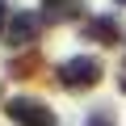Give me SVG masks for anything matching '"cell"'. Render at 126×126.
Masks as SVG:
<instances>
[{
  "label": "cell",
  "instance_id": "cell-2",
  "mask_svg": "<svg viewBox=\"0 0 126 126\" xmlns=\"http://www.w3.org/2000/svg\"><path fill=\"white\" fill-rule=\"evenodd\" d=\"M9 118L17 126H55V109H46L34 97H13L9 101Z\"/></svg>",
  "mask_w": 126,
  "mask_h": 126
},
{
  "label": "cell",
  "instance_id": "cell-8",
  "mask_svg": "<svg viewBox=\"0 0 126 126\" xmlns=\"http://www.w3.org/2000/svg\"><path fill=\"white\" fill-rule=\"evenodd\" d=\"M118 88L126 93V63H122V72H118Z\"/></svg>",
  "mask_w": 126,
  "mask_h": 126
},
{
  "label": "cell",
  "instance_id": "cell-7",
  "mask_svg": "<svg viewBox=\"0 0 126 126\" xmlns=\"http://www.w3.org/2000/svg\"><path fill=\"white\" fill-rule=\"evenodd\" d=\"M84 126H113V113L101 105V109H93V113H88V122H84Z\"/></svg>",
  "mask_w": 126,
  "mask_h": 126
},
{
  "label": "cell",
  "instance_id": "cell-9",
  "mask_svg": "<svg viewBox=\"0 0 126 126\" xmlns=\"http://www.w3.org/2000/svg\"><path fill=\"white\" fill-rule=\"evenodd\" d=\"M0 30H4V0H0Z\"/></svg>",
  "mask_w": 126,
  "mask_h": 126
},
{
  "label": "cell",
  "instance_id": "cell-10",
  "mask_svg": "<svg viewBox=\"0 0 126 126\" xmlns=\"http://www.w3.org/2000/svg\"><path fill=\"white\" fill-rule=\"evenodd\" d=\"M118 4H126V0H118Z\"/></svg>",
  "mask_w": 126,
  "mask_h": 126
},
{
  "label": "cell",
  "instance_id": "cell-5",
  "mask_svg": "<svg viewBox=\"0 0 126 126\" xmlns=\"http://www.w3.org/2000/svg\"><path fill=\"white\" fill-rule=\"evenodd\" d=\"M38 72H42V59L38 55H21V59L9 63V76H17V80H34Z\"/></svg>",
  "mask_w": 126,
  "mask_h": 126
},
{
  "label": "cell",
  "instance_id": "cell-1",
  "mask_svg": "<svg viewBox=\"0 0 126 126\" xmlns=\"http://www.w3.org/2000/svg\"><path fill=\"white\" fill-rule=\"evenodd\" d=\"M101 80V59H93V55H76V59H67V63H59V84L63 88H93Z\"/></svg>",
  "mask_w": 126,
  "mask_h": 126
},
{
  "label": "cell",
  "instance_id": "cell-3",
  "mask_svg": "<svg viewBox=\"0 0 126 126\" xmlns=\"http://www.w3.org/2000/svg\"><path fill=\"white\" fill-rule=\"evenodd\" d=\"M84 38L88 42H101V46H118L122 42V30L113 17H88L84 21Z\"/></svg>",
  "mask_w": 126,
  "mask_h": 126
},
{
  "label": "cell",
  "instance_id": "cell-6",
  "mask_svg": "<svg viewBox=\"0 0 126 126\" xmlns=\"http://www.w3.org/2000/svg\"><path fill=\"white\" fill-rule=\"evenodd\" d=\"M80 13V0H46V17L50 21H72Z\"/></svg>",
  "mask_w": 126,
  "mask_h": 126
},
{
  "label": "cell",
  "instance_id": "cell-4",
  "mask_svg": "<svg viewBox=\"0 0 126 126\" xmlns=\"http://www.w3.org/2000/svg\"><path fill=\"white\" fill-rule=\"evenodd\" d=\"M38 30H42V21H38L34 13H17L13 25H9V42H13V46H30V42L38 38Z\"/></svg>",
  "mask_w": 126,
  "mask_h": 126
}]
</instances>
